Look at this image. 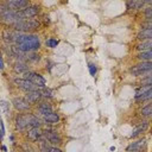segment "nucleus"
<instances>
[{
	"label": "nucleus",
	"instance_id": "nucleus-31",
	"mask_svg": "<svg viewBox=\"0 0 152 152\" xmlns=\"http://www.w3.org/2000/svg\"><path fill=\"white\" fill-rule=\"evenodd\" d=\"M144 15H145V20H148V21L152 20V7H151V5H147L144 8Z\"/></svg>",
	"mask_w": 152,
	"mask_h": 152
},
{
	"label": "nucleus",
	"instance_id": "nucleus-39",
	"mask_svg": "<svg viewBox=\"0 0 152 152\" xmlns=\"http://www.w3.org/2000/svg\"><path fill=\"white\" fill-rule=\"evenodd\" d=\"M145 2V5H151L152 4V0H142Z\"/></svg>",
	"mask_w": 152,
	"mask_h": 152
},
{
	"label": "nucleus",
	"instance_id": "nucleus-1",
	"mask_svg": "<svg viewBox=\"0 0 152 152\" xmlns=\"http://www.w3.org/2000/svg\"><path fill=\"white\" fill-rule=\"evenodd\" d=\"M14 44L24 52H30V51H38L40 49V38L38 34L36 33H24V32H20L15 40H14Z\"/></svg>",
	"mask_w": 152,
	"mask_h": 152
},
{
	"label": "nucleus",
	"instance_id": "nucleus-15",
	"mask_svg": "<svg viewBox=\"0 0 152 152\" xmlns=\"http://www.w3.org/2000/svg\"><path fill=\"white\" fill-rule=\"evenodd\" d=\"M27 70H28V62L21 61V59H17L14 62V64H13V71L15 74H24Z\"/></svg>",
	"mask_w": 152,
	"mask_h": 152
},
{
	"label": "nucleus",
	"instance_id": "nucleus-17",
	"mask_svg": "<svg viewBox=\"0 0 152 152\" xmlns=\"http://www.w3.org/2000/svg\"><path fill=\"white\" fill-rule=\"evenodd\" d=\"M42 135H43V132L40 127H31L26 132V137L32 141H37Z\"/></svg>",
	"mask_w": 152,
	"mask_h": 152
},
{
	"label": "nucleus",
	"instance_id": "nucleus-21",
	"mask_svg": "<svg viewBox=\"0 0 152 152\" xmlns=\"http://www.w3.org/2000/svg\"><path fill=\"white\" fill-rule=\"evenodd\" d=\"M137 39L139 42H142V40H147V39H152V28H144V30H140L137 34Z\"/></svg>",
	"mask_w": 152,
	"mask_h": 152
},
{
	"label": "nucleus",
	"instance_id": "nucleus-16",
	"mask_svg": "<svg viewBox=\"0 0 152 152\" xmlns=\"http://www.w3.org/2000/svg\"><path fill=\"white\" fill-rule=\"evenodd\" d=\"M145 7L142 0H126V8L128 11H139Z\"/></svg>",
	"mask_w": 152,
	"mask_h": 152
},
{
	"label": "nucleus",
	"instance_id": "nucleus-28",
	"mask_svg": "<svg viewBox=\"0 0 152 152\" xmlns=\"http://www.w3.org/2000/svg\"><path fill=\"white\" fill-rule=\"evenodd\" d=\"M39 91H40V95H42L43 100H50V99H52V91H51V89H49L46 87H42V88H39Z\"/></svg>",
	"mask_w": 152,
	"mask_h": 152
},
{
	"label": "nucleus",
	"instance_id": "nucleus-8",
	"mask_svg": "<svg viewBox=\"0 0 152 152\" xmlns=\"http://www.w3.org/2000/svg\"><path fill=\"white\" fill-rule=\"evenodd\" d=\"M19 15L23 19H28V18H34L40 13V6L39 5H30L23 11H18Z\"/></svg>",
	"mask_w": 152,
	"mask_h": 152
},
{
	"label": "nucleus",
	"instance_id": "nucleus-22",
	"mask_svg": "<svg viewBox=\"0 0 152 152\" xmlns=\"http://www.w3.org/2000/svg\"><path fill=\"white\" fill-rule=\"evenodd\" d=\"M26 114H27V121L30 127H42V120L37 115L32 113H26Z\"/></svg>",
	"mask_w": 152,
	"mask_h": 152
},
{
	"label": "nucleus",
	"instance_id": "nucleus-20",
	"mask_svg": "<svg viewBox=\"0 0 152 152\" xmlns=\"http://www.w3.org/2000/svg\"><path fill=\"white\" fill-rule=\"evenodd\" d=\"M145 144H146V139H140V140H138V141L131 142V144L126 147V151H141Z\"/></svg>",
	"mask_w": 152,
	"mask_h": 152
},
{
	"label": "nucleus",
	"instance_id": "nucleus-5",
	"mask_svg": "<svg viewBox=\"0 0 152 152\" xmlns=\"http://www.w3.org/2000/svg\"><path fill=\"white\" fill-rule=\"evenodd\" d=\"M23 76H24V78L31 81L33 84H36V86L39 87V88L45 87V84H46V80H45L40 74H38V72H36V71L27 70V71H25V72L23 74Z\"/></svg>",
	"mask_w": 152,
	"mask_h": 152
},
{
	"label": "nucleus",
	"instance_id": "nucleus-19",
	"mask_svg": "<svg viewBox=\"0 0 152 152\" xmlns=\"http://www.w3.org/2000/svg\"><path fill=\"white\" fill-rule=\"evenodd\" d=\"M42 119H43V121L45 122V124H57L59 120H61V118H59V114L58 113H56V112H50L49 114H45V115H43L42 116Z\"/></svg>",
	"mask_w": 152,
	"mask_h": 152
},
{
	"label": "nucleus",
	"instance_id": "nucleus-40",
	"mask_svg": "<svg viewBox=\"0 0 152 152\" xmlns=\"http://www.w3.org/2000/svg\"><path fill=\"white\" fill-rule=\"evenodd\" d=\"M1 150H2V151H7V147H6V146H1Z\"/></svg>",
	"mask_w": 152,
	"mask_h": 152
},
{
	"label": "nucleus",
	"instance_id": "nucleus-34",
	"mask_svg": "<svg viewBox=\"0 0 152 152\" xmlns=\"http://www.w3.org/2000/svg\"><path fill=\"white\" fill-rule=\"evenodd\" d=\"M46 152H62V148H59L57 146H48Z\"/></svg>",
	"mask_w": 152,
	"mask_h": 152
},
{
	"label": "nucleus",
	"instance_id": "nucleus-2",
	"mask_svg": "<svg viewBox=\"0 0 152 152\" xmlns=\"http://www.w3.org/2000/svg\"><path fill=\"white\" fill-rule=\"evenodd\" d=\"M14 30L19 31V32H24V33H30L32 31H37L40 27V21L33 18H28V19H21L19 21H17L13 26Z\"/></svg>",
	"mask_w": 152,
	"mask_h": 152
},
{
	"label": "nucleus",
	"instance_id": "nucleus-35",
	"mask_svg": "<svg viewBox=\"0 0 152 152\" xmlns=\"http://www.w3.org/2000/svg\"><path fill=\"white\" fill-rule=\"evenodd\" d=\"M144 28H152V21L145 20V21L141 24V30H144Z\"/></svg>",
	"mask_w": 152,
	"mask_h": 152
},
{
	"label": "nucleus",
	"instance_id": "nucleus-7",
	"mask_svg": "<svg viewBox=\"0 0 152 152\" xmlns=\"http://www.w3.org/2000/svg\"><path fill=\"white\" fill-rule=\"evenodd\" d=\"M13 83L21 90H24L25 93L26 91H30V90H33V89H38L39 87H37L36 84H33L31 81L26 80V78H20V77H14L13 78Z\"/></svg>",
	"mask_w": 152,
	"mask_h": 152
},
{
	"label": "nucleus",
	"instance_id": "nucleus-37",
	"mask_svg": "<svg viewBox=\"0 0 152 152\" xmlns=\"http://www.w3.org/2000/svg\"><path fill=\"white\" fill-rule=\"evenodd\" d=\"M4 68H5V65H4V61H2V56H1V53H0V70H4Z\"/></svg>",
	"mask_w": 152,
	"mask_h": 152
},
{
	"label": "nucleus",
	"instance_id": "nucleus-30",
	"mask_svg": "<svg viewBox=\"0 0 152 152\" xmlns=\"http://www.w3.org/2000/svg\"><path fill=\"white\" fill-rule=\"evenodd\" d=\"M0 107L2 108L4 113H5L7 116H10V114H11V104H10V102L1 100V101H0Z\"/></svg>",
	"mask_w": 152,
	"mask_h": 152
},
{
	"label": "nucleus",
	"instance_id": "nucleus-6",
	"mask_svg": "<svg viewBox=\"0 0 152 152\" xmlns=\"http://www.w3.org/2000/svg\"><path fill=\"white\" fill-rule=\"evenodd\" d=\"M43 132V137L49 141V144L51 145H61L62 144V137L59 135V133L52 128H45V129H42Z\"/></svg>",
	"mask_w": 152,
	"mask_h": 152
},
{
	"label": "nucleus",
	"instance_id": "nucleus-9",
	"mask_svg": "<svg viewBox=\"0 0 152 152\" xmlns=\"http://www.w3.org/2000/svg\"><path fill=\"white\" fill-rule=\"evenodd\" d=\"M5 6L13 11H23L27 6L31 5L30 0H5Z\"/></svg>",
	"mask_w": 152,
	"mask_h": 152
},
{
	"label": "nucleus",
	"instance_id": "nucleus-38",
	"mask_svg": "<svg viewBox=\"0 0 152 152\" xmlns=\"http://www.w3.org/2000/svg\"><path fill=\"white\" fill-rule=\"evenodd\" d=\"M4 134H5V131L1 129V127H0V141H2V139H4Z\"/></svg>",
	"mask_w": 152,
	"mask_h": 152
},
{
	"label": "nucleus",
	"instance_id": "nucleus-4",
	"mask_svg": "<svg viewBox=\"0 0 152 152\" xmlns=\"http://www.w3.org/2000/svg\"><path fill=\"white\" fill-rule=\"evenodd\" d=\"M151 70H152V62L146 61V62H140L131 66L129 74L133 76H138V77H145V76H151Z\"/></svg>",
	"mask_w": 152,
	"mask_h": 152
},
{
	"label": "nucleus",
	"instance_id": "nucleus-18",
	"mask_svg": "<svg viewBox=\"0 0 152 152\" xmlns=\"http://www.w3.org/2000/svg\"><path fill=\"white\" fill-rule=\"evenodd\" d=\"M37 110H38V113L43 116V115H45V114H49L50 112H52V107H51V104L49 103V102H46V101H39L38 103H37Z\"/></svg>",
	"mask_w": 152,
	"mask_h": 152
},
{
	"label": "nucleus",
	"instance_id": "nucleus-23",
	"mask_svg": "<svg viewBox=\"0 0 152 152\" xmlns=\"http://www.w3.org/2000/svg\"><path fill=\"white\" fill-rule=\"evenodd\" d=\"M151 48H152V39H147V40H142V42H140L139 44H137L135 50L140 52V51L151 50Z\"/></svg>",
	"mask_w": 152,
	"mask_h": 152
},
{
	"label": "nucleus",
	"instance_id": "nucleus-32",
	"mask_svg": "<svg viewBox=\"0 0 152 152\" xmlns=\"http://www.w3.org/2000/svg\"><path fill=\"white\" fill-rule=\"evenodd\" d=\"M88 70L91 76H95L97 74V66L95 63H88Z\"/></svg>",
	"mask_w": 152,
	"mask_h": 152
},
{
	"label": "nucleus",
	"instance_id": "nucleus-29",
	"mask_svg": "<svg viewBox=\"0 0 152 152\" xmlns=\"http://www.w3.org/2000/svg\"><path fill=\"white\" fill-rule=\"evenodd\" d=\"M58 44H59V39L53 38V37L48 38V39L45 40V45H46V48H50V49H55V48H57Z\"/></svg>",
	"mask_w": 152,
	"mask_h": 152
},
{
	"label": "nucleus",
	"instance_id": "nucleus-24",
	"mask_svg": "<svg viewBox=\"0 0 152 152\" xmlns=\"http://www.w3.org/2000/svg\"><path fill=\"white\" fill-rule=\"evenodd\" d=\"M42 58L40 53H38V51H30V52H26V62L28 63H37L39 62Z\"/></svg>",
	"mask_w": 152,
	"mask_h": 152
},
{
	"label": "nucleus",
	"instance_id": "nucleus-33",
	"mask_svg": "<svg viewBox=\"0 0 152 152\" xmlns=\"http://www.w3.org/2000/svg\"><path fill=\"white\" fill-rule=\"evenodd\" d=\"M141 84H152V78L151 76H145L141 78Z\"/></svg>",
	"mask_w": 152,
	"mask_h": 152
},
{
	"label": "nucleus",
	"instance_id": "nucleus-27",
	"mask_svg": "<svg viewBox=\"0 0 152 152\" xmlns=\"http://www.w3.org/2000/svg\"><path fill=\"white\" fill-rule=\"evenodd\" d=\"M140 115H141L142 118H146V119H148V118L152 115V104L150 103V101L140 109Z\"/></svg>",
	"mask_w": 152,
	"mask_h": 152
},
{
	"label": "nucleus",
	"instance_id": "nucleus-36",
	"mask_svg": "<svg viewBox=\"0 0 152 152\" xmlns=\"http://www.w3.org/2000/svg\"><path fill=\"white\" fill-rule=\"evenodd\" d=\"M51 68H52V63H51L50 59H48V62H46V70L50 72L51 71Z\"/></svg>",
	"mask_w": 152,
	"mask_h": 152
},
{
	"label": "nucleus",
	"instance_id": "nucleus-13",
	"mask_svg": "<svg viewBox=\"0 0 152 152\" xmlns=\"http://www.w3.org/2000/svg\"><path fill=\"white\" fill-rule=\"evenodd\" d=\"M25 100H26L30 104H36V103H38L39 101H42L43 97H42V95H40L39 88H38V89L30 90V91H26V94H25Z\"/></svg>",
	"mask_w": 152,
	"mask_h": 152
},
{
	"label": "nucleus",
	"instance_id": "nucleus-3",
	"mask_svg": "<svg viewBox=\"0 0 152 152\" xmlns=\"http://www.w3.org/2000/svg\"><path fill=\"white\" fill-rule=\"evenodd\" d=\"M21 19L23 18L19 15L18 11H13L5 5H0V20L4 24L12 27L17 21H19Z\"/></svg>",
	"mask_w": 152,
	"mask_h": 152
},
{
	"label": "nucleus",
	"instance_id": "nucleus-10",
	"mask_svg": "<svg viewBox=\"0 0 152 152\" xmlns=\"http://www.w3.org/2000/svg\"><path fill=\"white\" fill-rule=\"evenodd\" d=\"M20 32L14 30L13 27L12 28H5L1 33V37H2V40L6 43V44H14V40L17 38V36L19 34Z\"/></svg>",
	"mask_w": 152,
	"mask_h": 152
},
{
	"label": "nucleus",
	"instance_id": "nucleus-25",
	"mask_svg": "<svg viewBox=\"0 0 152 152\" xmlns=\"http://www.w3.org/2000/svg\"><path fill=\"white\" fill-rule=\"evenodd\" d=\"M151 97H152V89H150V90L142 93V94L139 95L138 97H134V100H135V102L141 103V102H148V101L151 100Z\"/></svg>",
	"mask_w": 152,
	"mask_h": 152
},
{
	"label": "nucleus",
	"instance_id": "nucleus-14",
	"mask_svg": "<svg viewBox=\"0 0 152 152\" xmlns=\"http://www.w3.org/2000/svg\"><path fill=\"white\" fill-rule=\"evenodd\" d=\"M148 126H150L148 120H144V121H141V122L137 124V126L133 128V131H132V133H131L129 138H131V139L137 138L138 135H140L141 133H144V132H145V131L148 128Z\"/></svg>",
	"mask_w": 152,
	"mask_h": 152
},
{
	"label": "nucleus",
	"instance_id": "nucleus-26",
	"mask_svg": "<svg viewBox=\"0 0 152 152\" xmlns=\"http://www.w3.org/2000/svg\"><path fill=\"white\" fill-rule=\"evenodd\" d=\"M137 59H139L140 62H146V61H151L152 59V51L147 50V51H140L137 55Z\"/></svg>",
	"mask_w": 152,
	"mask_h": 152
},
{
	"label": "nucleus",
	"instance_id": "nucleus-11",
	"mask_svg": "<svg viewBox=\"0 0 152 152\" xmlns=\"http://www.w3.org/2000/svg\"><path fill=\"white\" fill-rule=\"evenodd\" d=\"M12 106L18 112H27L31 108V104L25 100V97H14L12 100Z\"/></svg>",
	"mask_w": 152,
	"mask_h": 152
},
{
	"label": "nucleus",
	"instance_id": "nucleus-12",
	"mask_svg": "<svg viewBox=\"0 0 152 152\" xmlns=\"http://www.w3.org/2000/svg\"><path fill=\"white\" fill-rule=\"evenodd\" d=\"M14 124H15V128L18 131H25L28 127V121H27V114L24 113H18L14 118Z\"/></svg>",
	"mask_w": 152,
	"mask_h": 152
}]
</instances>
